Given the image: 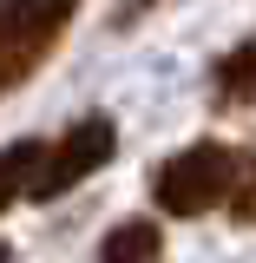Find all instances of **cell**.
Listing matches in <instances>:
<instances>
[{"mask_svg":"<svg viewBox=\"0 0 256 263\" xmlns=\"http://www.w3.org/2000/svg\"><path fill=\"white\" fill-rule=\"evenodd\" d=\"M99 263H164V230L151 217H125L119 230H105Z\"/></svg>","mask_w":256,"mask_h":263,"instance_id":"cell-5","label":"cell"},{"mask_svg":"<svg viewBox=\"0 0 256 263\" xmlns=\"http://www.w3.org/2000/svg\"><path fill=\"white\" fill-rule=\"evenodd\" d=\"M119 152V125L105 119V112H86V119H72V125L53 138V145H40V164H33L27 178V197H66L72 184H86L92 171H105Z\"/></svg>","mask_w":256,"mask_h":263,"instance_id":"cell-2","label":"cell"},{"mask_svg":"<svg viewBox=\"0 0 256 263\" xmlns=\"http://www.w3.org/2000/svg\"><path fill=\"white\" fill-rule=\"evenodd\" d=\"M237 171H243V158L230 152L224 138H197V145L171 152V158L151 171V197H158L164 217H204V211L230 204Z\"/></svg>","mask_w":256,"mask_h":263,"instance_id":"cell-1","label":"cell"},{"mask_svg":"<svg viewBox=\"0 0 256 263\" xmlns=\"http://www.w3.org/2000/svg\"><path fill=\"white\" fill-rule=\"evenodd\" d=\"M79 7L86 0H0V99L20 79H33V66L60 46Z\"/></svg>","mask_w":256,"mask_h":263,"instance_id":"cell-3","label":"cell"},{"mask_svg":"<svg viewBox=\"0 0 256 263\" xmlns=\"http://www.w3.org/2000/svg\"><path fill=\"white\" fill-rule=\"evenodd\" d=\"M33 164H40V138H13V145H0V217L27 197Z\"/></svg>","mask_w":256,"mask_h":263,"instance_id":"cell-6","label":"cell"},{"mask_svg":"<svg viewBox=\"0 0 256 263\" xmlns=\"http://www.w3.org/2000/svg\"><path fill=\"white\" fill-rule=\"evenodd\" d=\"M210 99H217L224 112H243V105H256V33L217 60V72H210Z\"/></svg>","mask_w":256,"mask_h":263,"instance_id":"cell-4","label":"cell"},{"mask_svg":"<svg viewBox=\"0 0 256 263\" xmlns=\"http://www.w3.org/2000/svg\"><path fill=\"white\" fill-rule=\"evenodd\" d=\"M0 263H13V250H7V243H0Z\"/></svg>","mask_w":256,"mask_h":263,"instance_id":"cell-8","label":"cell"},{"mask_svg":"<svg viewBox=\"0 0 256 263\" xmlns=\"http://www.w3.org/2000/svg\"><path fill=\"white\" fill-rule=\"evenodd\" d=\"M230 211H237V217H256V152H250V164L237 171V191H230Z\"/></svg>","mask_w":256,"mask_h":263,"instance_id":"cell-7","label":"cell"}]
</instances>
